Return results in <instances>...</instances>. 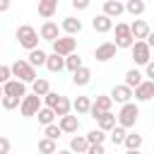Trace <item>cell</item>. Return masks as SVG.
<instances>
[{
  "instance_id": "cell-1",
  "label": "cell",
  "mask_w": 154,
  "mask_h": 154,
  "mask_svg": "<svg viewBox=\"0 0 154 154\" xmlns=\"http://www.w3.org/2000/svg\"><path fill=\"white\" fill-rule=\"evenodd\" d=\"M10 72H12V77H17V79H22V82H26V84H31V82L36 79V67L29 65V60H24V58L14 60V63L10 65Z\"/></svg>"
},
{
  "instance_id": "cell-2",
  "label": "cell",
  "mask_w": 154,
  "mask_h": 154,
  "mask_svg": "<svg viewBox=\"0 0 154 154\" xmlns=\"http://www.w3.org/2000/svg\"><path fill=\"white\" fill-rule=\"evenodd\" d=\"M137 118H140V108H137V103L125 101V103L120 106V113L116 116V123L123 125V128L128 130V128H132V125L137 123Z\"/></svg>"
},
{
  "instance_id": "cell-3",
  "label": "cell",
  "mask_w": 154,
  "mask_h": 154,
  "mask_svg": "<svg viewBox=\"0 0 154 154\" xmlns=\"http://www.w3.org/2000/svg\"><path fill=\"white\" fill-rule=\"evenodd\" d=\"M17 41H19L22 48L31 51V48L38 46V31H36L31 24H19V26H17Z\"/></svg>"
},
{
  "instance_id": "cell-4",
  "label": "cell",
  "mask_w": 154,
  "mask_h": 154,
  "mask_svg": "<svg viewBox=\"0 0 154 154\" xmlns=\"http://www.w3.org/2000/svg\"><path fill=\"white\" fill-rule=\"evenodd\" d=\"M130 51H132L135 65H144L147 60H152V46H149L144 38H135L132 46H130Z\"/></svg>"
},
{
  "instance_id": "cell-5",
  "label": "cell",
  "mask_w": 154,
  "mask_h": 154,
  "mask_svg": "<svg viewBox=\"0 0 154 154\" xmlns=\"http://www.w3.org/2000/svg\"><path fill=\"white\" fill-rule=\"evenodd\" d=\"M38 108H41V96H38V94L31 91V94H24V96H22V101H19V111H22L24 118H34Z\"/></svg>"
},
{
  "instance_id": "cell-6",
  "label": "cell",
  "mask_w": 154,
  "mask_h": 154,
  "mask_svg": "<svg viewBox=\"0 0 154 154\" xmlns=\"http://www.w3.org/2000/svg\"><path fill=\"white\" fill-rule=\"evenodd\" d=\"M132 34H130V24H123V22H118L116 24V48H130L132 46Z\"/></svg>"
},
{
  "instance_id": "cell-7",
  "label": "cell",
  "mask_w": 154,
  "mask_h": 154,
  "mask_svg": "<svg viewBox=\"0 0 154 154\" xmlns=\"http://www.w3.org/2000/svg\"><path fill=\"white\" fill-rule=\"evenodd\" d=\"M53 43V51L58 53V55H67V53H72L75 48H77V38L75 36H70V34H65V36H58L55 41H51Z\"/></svg>"
},
{
  "instance_id": "cell-8",
  "label": "cell",
  "mask_w": 154,
  "mask_h": 154,
  "mask_svg": "<svg viewBox=\"0 0 154 154\" xmlns=\"http://www.w3.org/2000/svg\"><path fill=\"white\" fill-rule=\"evenodd\" d=\"M132 96L137 101H149L154 96V79H142L137 87H132Z\"/></svg>"
},
{
  "instance_id": "cell-9",
  "label": "cell",
  "mask_w": 154,
  "mask_h": 154,
  "mask_svg": "<svg viewBox=\"0 0 154 154\" xmlns=\"http://www.w3.org/2000/svg\"><path fill=\"white\" fill-rule=\"evenodd\" d=\"M2 94H12V96H19V99H22V96L26 94V82H22V79H17V77H14V79L10 77L7 82H2Z\"/></svg>"
},
{
  "instance_id": "cell-10",
  "label": "cell",
  "mask_w": 154,
  "mask_h": 154,
  "mask_svg": "<svg viewBox=\"0 0 154 154\" xmlns=\"http://www.w3.org/2000/svg\"><path fill=\"white\" fill-rule=\"evenodd\" d=\"M116 53H118V48H116V43H113V41H106V43H101V46H96V51H94V58H96L99 63H106V60H111V58H116Z\"/></svg>"
},
{
  "instance_id": "cell-11",
  "label": "cell",
  "mask_w": 154,
  "mask_h": 154,
  "mask_svg": "<svg viewBox=\"0 0 154 154\" xmlns=\"http://www.w3.org/2000/svg\"><path fill=\"white\" fill-rule=\"evenodd\" d=\"M111 106H113V99H111V96H96V99L91 101V106H89L87 113H89L91 118H96L101 111H111Z\"/></svg>"
},
{
  "instance_id": "cell-12",
  "label": "cell",
  "mask_w": 154,
  "mask_h": 154,
  "mask_svg": "<svg viewBox=\"0 0 154 154\" xmlns=\"http://www.w3.org/2000/svg\"><path fill=\"white\" fill-rule=\"evenodd\" d=\"M91 26H94V31H99V34H108V31L113 29V19L101 12V14H96V17L91 19Z\"/></svg>"
},
{
  "instance_id": "cell-13",
  "label": "cell",
  "mask_w": 154,
  "mask_h": 154,
  "mask_svg": "<svg viewBox=\"0 0 154 154\" xmlns=\"http://www.w3.org/2000/svg\"><path fill=\"white\" fill-rule=\"evenodd\" d=\"M38 36H41V38H46V41H55V38L60 36V26H58L55 22L46 19V22L41 24V31H38Z\"/></svg>"
},
{
  "instance_id": "cell-14",
  "label": "cell",
  "mask_w": 154,
  "mask_h": 154,
  "mask_svg": "<svg viewBox=\"0 0 154 154\" xmlns=\"http://www.w3.org/2000/svg\"><path fill=\"white\" fill-rule=\"evenodd\" d=\"M113 101H118V103H125V101H130L132 99V89L128 87V84H116L113 89H111V94H108Z\"/></svg>"
},
{
  "instance_id": "cell-15",
  "label": "cell",
  "mask_w": 154,
  "mask_h": 154,
  "mask_svg": "<svg viewBox=\"0 0 154 154\" xmlns=\"http://www.w3.org/2000/svg\"><path fill=\"white\" fill-rule=\"evenodd\" d=\"M58 128H60L63 132H77V130H79V118H77V116H70V113H65V116H60V123H58Z\"/></svg>"
},
{
  "instance_id": "cell-16",
  "label": "cell",
  "mask_w": 154,
  "mask_h": 154,
  "mask_svg": "<svg viewBox=\"0 0 154 154\" xmlns=\"http://www.w3.org/2000/svg\"><path fill=\"white\" fill-rule=\"evenodd\" d=\"M60 29H63L65 34L75 36V34L82 31V19H77V17H65V19L60 22Z\"/></svg>"
},
{
  "instance_id": "cell-17",
  "label": "cell",
  "mask_w": 154,
  "mask_h": 154,
  "mask_svg": "<svg viewBox=\"0 0 154 154\" xmlns=\"http://www.w3.org/2000/svg\"><path fill=\"white\" fill-rule=\"evenodd\" d=\"M72 82H75L77 87L89 84V82H91V70H89V67H84V65H79L77 70H72Z\"/></svg>"
},
{
  "instance_id": "cell-18",
  "label": "cell",
  "mask_w": 154,
  "mask_h": 154,
  "mask_svg": "<svg viewBox=\"0 0 154 154\" xmlns=\"http://www.w3.org/2000/svg\"><path fill=\"white\" fill-rule=\"evenodd\" d=\"M123 12H125V7H123V0H106V2H103V14H108L111 19L120 17Z\"/></svg>"
},
{
  "instance_id": "cell-19",
  "label": "cell",
  "mask_w": 154,
  "mask_h": 154,
  "mask_svg": "<svg viewBox=\"0 0 154 154\" xmlns=\"http://www.w3.org/2000/svg\"><path fill=\"white\" fill-rule=\"evenodd\" d=\"M149 31H152V29H149V24H147L144 19H135V22L130 24V34H132V38H147Z\"/></svg>"
},
{
  "instance_id": "cell-20",
  "label": "cell",
  "mask_w": 154,
  "mask_h": 154,
  "mask_svg": "<svg viewBox=\"0 0 154 154\" xmlns=\"http://www.w3.org/2000/svg\"><path fill=\"white\" fill-rule=\"evenodd\" d=\"M51 72H60L63 67H65V55H58L55 51L51 53V55H46V63H43Z\"/></svg>"
},
{
  "instance_id": "cell-21",
  "label": "cell",
  "mask_w": 154,
  "mask_h": 154,
  "mask_svg": "<svg viewBox=\"0 0 154 154\" xmlns=\"http://www.w3.org/2000/svg\"><path fill=\"white\" fill-rule=\"evenodd\" d=\"M58 12V0H38V14L43 19H51Z\"/></svg>"
},
{
  "instance_id": "cell-22",
  "label": "cell",
  "mask_w": 154,
  "mask_h": 154,
  "mask_svg": "<svg viewBox=\"0 0 154 154\" xmlns=\"http://www.w3.org/2000/svg\"><path fill=\"white\" fill-rule=\"evenodd\" d=\"M51 108H53V113H55V116L60 118V116L70 113V108H72V101H70L67 96H60V94H58V99H55V103H53Z\"/></svg>"
},
{
  "instance_id": "cell-23",
  "label": "cell",
  "mask_w": 154,
  "mask_h": 154,
  "mask_svg": "<svg viewBox=\"0 0 154 154\" xmlns=\"http://www.w3.org/2000/svg\"><path fill=\"white\" fill-rule=\"evenodd\" d=\"M94 120H96V125H99L103 132H106V130H111V128L116 125V116H113L111 111H101V113H99Z\"/></svg>"
},
{
  "instance_id": "cell-24",
  "label": "cell",
  "mask_w": 154,
  "mask_h": 154,
  "mask_svg": "<svg viewBox=\"0 0 154 154\" xmlns=\"http://www.w3.org/2000/svg\"><path fill=\"white\" fill-rule=\"evenodd\" d=\"M123 144L130 149V152H137L140 147H142V135H137V132H125V137H123Z\"/></svg>"
},
{
  "instance_id": "cell-25",
  "label": "cell",
  "mask_w": 154,
  "mask_h": 154,
  "mask_svg": "<svg viewBox=\"0 0 154 154\" xmlns=\"http://www.w3.org/2000/svg\"><path fill=\"white\" fill-rule=\"evenodd\" d=\"M26 60H29V65L38 67V65H43V63H46V53L36 46V48H31V51H29V58H26Z\"/></svg>"
},
{
  "instance_id": "cell-26",
  "label": "cell",
  "mask_w": 154,
  "mask_h": 154,
  "mask_svg": "<svg viewBox=\"0 0 154 154\" xmlns=\"http://www.w3.org/2000/svg\"><path fill=\"white\" fill-rule=\"evenodd\" d=\"M89 106H91V101H89V96H77V99L72 101V108L77 111V116H87V111H89Z\"/></svg>"
},
{
  "instance_id": "cell-27",
  "label": "cell",
  "mask_w": 154,
  "mask_h": 154,
  "mask_svg": "<svg viewBox=\"0 0 154 154\" xmlns=\"http://www.w3.org/2000/svg\"><path fill=\"white\" fill-rule=\"evenodd\" d=\"M36 116H38V123H41V125H48V123L55 120V113H53L51 106H41V108L36 111Z\"/></svg>"
},
{
  "instance_id": "cell-28",
  "label": "cell",
  "mask_w": 154,
  "mask_h": 154,
  "mask_svg": "<svg viewBox=\"0 0 154 154\" xmlns=\"http://www.w3.org/2000/svg\"><path fill=\"white\" fill-rule=\"evenodd\" d=\"M132 17H140L142 12H144V0H125V5H123Z\"/></svg>"
},
{
  "instance_id": "cell-29",
  "label": "cell",
  "mask_w": 154,
  "mask_h": 154,
  "mask_svg": "<svg viewBox=\"0 0 154 154\" xmlns=\"http://www.w3.org/2000/svg\"><path fill=\"white\" fill-rule=\"evenodd\" d=\"M142 77H144V75H142L137 67H132V70H128V72H125V84L132 89V87H137V84L142 82Z\"/></svg>"
},
{
  "instance_id": "cell-30",
  "label": "cell",
  "mask_w": 154,
  "mask_h": 154,
  "mask_svg": "<svg viewBox=\"0 0 154 154\" xmlns=\"http://www.w3.org/2000/svg\"><path fill=\"white\" fill-rule=\"evenodd\" d=\"M48 89H51V84H48V79H43V77H36V79L31 82V91L38 94V96H43Z\"/></svg>"
},
{
  "instance_id": "cell-31",
  "label": "cell",
  "mask_w": 154,
  "mask_h": 154,
  "mask_svg": "<svg viewBox=\"0 0 154 154\" xmlns=\"http://www.w3.org/2000/svg\"><path fill=\"white\" fill-rule=\"evenodd\" d=\"M87 137H82V135H75L72 140H70V149L72 152H77V154H82V152H87Z\"/></svg>"
},
{
  "instance_id": "cell-32",
  "label": "cell",
  "mask_w": 154,
  "mask_h": 154,
  "mask_svg": "<svg viewBox=\"0 0 154 154\" xmlns=\"http://www.w3.org/2000/svg\"><path fill=\"white\" fill-rule=\"evenodd\" d=\"M55 149H58V140H51V137L38 140V152H43V154H53Z\"/></svg>"
},
{
  "instance_id": "cell-33",
  "label": "cell",
  "mask_w": 154,
  "mask_h": 154,
  "mask_svg": "<svg viewBox=\"0 0 154 154\" xmlns=\"http://www.w3.org/2000/svg\"><path fill=\"white\" fill-rule=\"evenodd\" d=\"M19 96H12V94H2V99H0V106L5 108V111H12V108H17L19 106Z\"/></svg>"
},
{
  "instance_id": "cell-34",
  "label": "cell",
  "mask_w": 154,
  "mask_h": 154,
  "mask_svg": "<svg viewBox=\"0 0 154 154\" xmlns=\"http://www.w3.org/2000/svg\"><path fill=\"white\" fill-rule=\"evenodd\" d=\"M79 65H82V58H79V55H77V53H75V51H72V53H67V55H65V67H67V70H70V72H72V70H77V67H79Z\"/></svg>"
},
{
  "instance_id": "cell-35",
  "label": "cell",
  "mask_w": 154,
  "mask_h": 154,
  "mask_svg": "<svg viewBox=\"0 0 154 154\" xmlns=\"http://www.w3.org/2000/svg\"><path fill=\"white\" fill-rule=\"evenodd\" d=\"M123 137H125V128L123 125H113L111 128V142L113 144H123Z\"/></svg>"
},
{
  "instance_id": "cell-36",
  "label": "cell",
  "mask_w": 154,
  "mask_h": 154,
  "mask_svg": "<svg viewBox=\"0 0 154 154\" xmlns=\"http://www.w3.org/2000/svg\"><path fill=\"white\" fill-rule=\"evenodd\" d=\"M84 137H87V142H89V144H96V142H103V140H106V135H103V130H101V128H96V130L87 132Z\"/></svg>"
},
{
  "instance_id": "cell-37",
  "label": "cell",
  "mask_w": 154,
  "mask_h": 154,
  "mask_svg": "<svg viewBox=\"0 0 154 154\" xmlns=\"http://www.w3.org/2000/svg\"><path fill=\"white\" fill-rule=\"evenodd\" d=\"M43 128H46V130H43V135H46V137H51V140H58V137L63 135V130H60L55 123H48V125H43Z\"/></svg>"
},
{
  "instance_id": "cell-38",
  "label": "cell",
  "mask_w": 154,
  "mask_h": 154,
  "mask_svg": "<svg viewBox=\"0 0 154 154\" xmlns=\"http://www.w3.org/2000/svg\"><path fill=\"white\" fill-rule=\"evenodd\" d=\"M84 154H103V142H96V144H87V152Z\"/></svg>"
},
{
  "instance_id": "cell-39",
  "label": "cell",
  "mask_w": 154,
  "mask_h": 154,
  "mask_svg": "<svg viewBox=\"0 0 154 154\" xmlns=\"http://www.w3.org/2000/svg\"><path fill=\"white\" fill-rule=\"evenodd\" d=\"M12 77V72H10V65H0V84L2 82H7Z\"/></svg>"
},
{
  "instance_id": "cell-40",
  "label": "cell",
  "mask_w": 154,
  "mask_h": 154,
  "mask_svg": "<svg viewBox=\"0 0 154 154\" xmlns=\"http://www.w3.org/2000/svg\"><path fill=\"white\" fill-rule=\"evenodd\" d=\"M144 77H147V79H154V63H152V60L144 63Z\"/></svg>"
},
{
  "instance_id": "cell-41",
  "label": "cell",
  "mask_w": 154,
  "mask_h": 154,
  "mask_svg": "<svg viewBox=\"0 0 154 154\" xmlns=\"http://www.w3.org/2000/svg\"><path fill=\"white\" fill-rule=\"evenodd\" d=\"M89 2H91V0H72V7H75V10H87Z\"/></svg>"
},
{
  "instance_id": "cell-42",
  "label": "cell",
  "mask_w": 154,
  "mask_h": 154,
  "mask_svg": "<svg viewBox=\"0 0 154 154\" xmlns=\"http://www.w3.org/2000/svg\"><path fill=\"white\" fill-rule=\"evenodd\" d=\"M10 147H12V144H10V140H7V137H0V154H7V152H10Z\"/></svg>"
},
{
  "instance_id": "cell-43",
  "label": "cell",
  "mask_w": 154,
  "mask_h": 154,
  "mask_svg": "<svg viewBox=\"0 0 154 154\" xmlns=\"http://www.w3.org/2000/svg\"><path fill=\"white\" fill-rule=\"evenodd\" d=\"M10 5H12V0H0V12H7Z\"/></svg>"
},
{
  "instance_id": "cell-44",
  "label": "cell",
  "mask_w": 154,
  "mask_h": 154,
  "mask_svg": "<svg viewBox=\"0 0 154 154\" xmlns=\"http://www.w3.org/2000/svg\"><path fill=\"white\" fill-rule=\"evenodd\" d=\"M0 99H2V84H0Z\"/></svg>"
}]
</instances>
